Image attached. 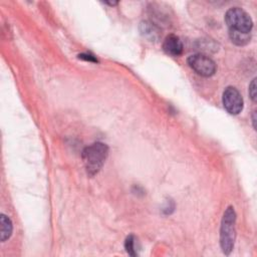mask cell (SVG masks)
<instances>
[{
	"mask_svg": "<svg viewBox=\"0 0 257 257\" xmlns=\"http://www.w3.org/2000/svg\"><path fill=\"white\" fill-rule=\"evenodd\" d=\"M188 65L199 75L205 77L213 75L216 72V64L214 61L202 53L191 55L188 59Z\"/></svg>",
	"mask_w": 257,
	"mask_h": 257,
	"instance_id": "277c9868",
	"label": "cell"
},
{
	"mask_svg": "<svg viewBox=\"0 0 257 257\" xmlns=\"http://www.w3.org/2000/svg\"><path fill=\"white\" fill-rule=\"evenodd\" d=\"M163 49L170 55L179 56L183 52V43L178 37L170 35L164 40Z\"/></svg>",
	"mask_w": 257,
	"mask_h": 257,
	"instance_id": "8992f818",
	"label": "cell"
},
{
	"mask_svg": "<svg viewBox=\"0 0 257 257\" xmlns=\"http://www.w3.org/2000/svg\"><path fill=\"white\" fill-rule=\"evenodd\" d=\"M79 59H82V60H85V61H89V62H98V60L95 58L94 55H91V54H79Z\"/></svg>",
	"mask_w": 257,
	"mask_h": 257,
	"instance_id": "8fae6325",
	"label": "cell"
},
{
	"mask_svg": "<svg viewBox=\"0 0 257 257\" xmlns=\"http://www.w3.org/2000/svg\"><path fill=\"white\" fill-rule=\"evenodd\" d=\"M0 224H1V232H0V239L2 242H5L7 239L10 238L13 230V226L11 220L4 214H1L0 216Z\"/></svg>",
	"mask_w": 257,
	"mask_h": 257,
	"instance_id": "52a82bcc",
	"label": "cell"
},
{
	"mask_svg": "<svg viewBox=\"0 0 257 257\" xmlns=\"http://www.w3.org/2000/svg\"><path fill=\"white\" fill-rule=\"evenodd\" d=\"M230 38L234 43H236L238 45H244L249 41L250 37H249V34L230 32Z\"/></svg>",
	"mask_w": 257,
	"mask_h": 257,
	"instance_id": "ba28073f",
	"label": "cell"
},
{
	"mask_svg": "<svg viewBox=\"0 0 257 257\" xmlns=\"http://www.w3.org/2000/svg\"><path fill=\"white\" fill-rule=\"evenodd\" d=\"M255 115H256V113H255V111H254V113H253V119H252V121H253V127H254V128H256V125H255V122H256Z\"/></svg>",
	"mask_w": 257,
	"mask_h": 257,
	"instance_id": "7c38bea8",
	"label": "cell"
},
{
	"mask_svg": "<svg viewBox=\"0 0 257 257\" xmlns=\"http://www.w3.org/2000/svg\"><path fill=\"white\" fill-rule=\"evenodd\" d=\"M235 221L236 214L234 208L231 206L228 207L224 213L220 230V244L223 252L226 255L230 254L234 247L236 236Z\"/></svg>",
	"mask_w": 257,
	"mask_h": 257,
	"instance_id": "7a4b0ae2",
	"label": "cell"
},
{
	"mask_svg": "<svg viewBox=\"0 0 257 257\" xmlns=\"http://www.w3.org/2000/svg\"><path fill=\"white\" fill-rule=\"evenodd\" d=\"M225 22L229 27V32L249 34L253 22L249 14L239 7L230 8L225 14Z\"/></svg>",
	"mask_w": 257,
	"mask_h": 257,
	"instance_id": "3957f363",
	"label": "cell"
},
{
	"mask_svg": "<svg viewBox=\"0 0 257 257\" xmlns=\"http://www.w3.org/2000/svg\"><path fill=\"white\" fill-rule=\"evenodd\" d=\"M108 154L109 148L103 143H95L83 150L82 159L90 176L98 174L108 157Z\"/></svg>",
	"mask_w": 257,
	"mask_h": 257,
	"instance_id": "6da1fadb",
	"label": "cell"
},
{
	"mask_svg": "<svg viewBox=\"0 0 257 257\" xmlns=\"http://www.w3.org/2000/svg\"><path fill=\"white\" fill-rule=\"evenodd\" d=\"M222 102L225 110L231 115H238L243 109V99L237 89L233 87H228L224 91Z\"/></svg>",
	"mask_w": 257,
	"mask_h": 257,
	"instance_id": "5b68a950",
	"label": "cell"
},
{
	"mask_svg": "<svg viewBox=\"0 0 257 257\" xmlns=\"http://www.w3.org/2000/svg\"><path fill=\"white\" fill-rule=\"evenodd\" d=\"M125 247L128 251V253L132 256H136L137 253H136V248H135V237L134 236H129L126 240V243H125Z\"/></svg>",
	"mask_w": 257,
	"mask_h": 257,
	"instance_id": "9c48e42d",
	"label": "cell"
},
{
	"mask_svg": "<svg viewBox=\"0 0 257 257\" xmlns=\"http://www.w3.org/2000/svg\"><path fill=\"white\" fill-rule=\"evenodd\" d=\"M249 96L253 102H256V79L254 78L249 85Z\"/></svg>",
	"mask_w": 257,
	"mask_h": 257,
	"instance_id": "30bf717a",
	"label": "cell"
}]
</instances>
